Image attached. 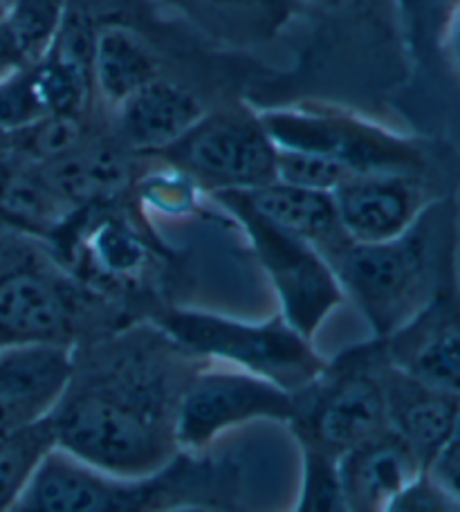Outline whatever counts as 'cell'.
<instances>
[{
    "label": "cell",
    "instance_id": "15",
    "mask_svg": "<svg viewBox=\"0 0 460 512\" xmlns=\"http://www.w3.org/2000/svg\"><path fill=\"white\" fill-rule=\"evenodd\" d=\"M384 391L391 432L409 447L422 470H431L454 432L460 398L411 378L391 360L384 369Z\"/></svg>",
    "mask_w": 460,
    "mask_h": 512
},
{
    "label": "cell",
    "instance_id": "5",
    "mask_svg": "<svg viewBox=\"0 0 460 512\" xmlns=\"http://www.w3.org/2000/svg\"><path fill=\"white\" fill-rule=\"evenodd\" d=\"M133 322L124 304L79 279L52 252L0 279V349L72 351Z\"/></svg>",
    "mask_w": 460,
    "mask_h": 512
},
{
    "label": "cell",
    "instance_id": "10",
    "mask_svg": "<svg viewBox=\"0 0 460 512\" xmlns=\"http://www.w3.org/2000/svg\"><path fill=\"white\" fill-rule=\"evenodd\" d=\"M292 393L225 364H207L184 391L178 411L180 452L200 454L225 432L272 420L288 425Z\"/></svg>",
    "mask_w": 460,
    "mask_h": 512
},
{
    "label": "cell",
    "instance_id": "9",
    "mask_svg": "<svg viewBox=\"0 0 460 512\" xmlns=\"http://www.w3.org/2000/svg\"><path fill=\"white\" fill-rule=\"evenodd\" d=\"M160 158L209 194L276 182V146L256 113H207Z\"/></svg>",
    "mask_w": 460,
    "mask_h": 512
},
{
    "label": "cell",
    "instance_id": "21",
    "mask_svg": "<svg viewBox=\"0 0 460 512\" xmlns=\"http://www.w3.org/2000/svg\"><path fill=\"white\" fill-rule=\"evenodd\" d=\"M214 32L268 36L288 21L294 0H167Z\"/></svg>",
    "mask_w": 460,
    "mask_h": 512
},
{
    "label": "cell",
    "instance_id": "23",
    "mask_svg": "<svg viewBox=\"0 0 460 512\" xmlns=\"http://www.w3.org/2000/svg\"><path fill=\"white\" fill-rule=\"evenodd\" d=\"M54 445L57 443H54L48 418L0 443V512H7L14 506L43 456Z\"/></svg>",
    "mask_w": 460,
    "mask_h": 512
},
{
    "label": "cell",
    "instance_id": "13",
    "mask_svg": "<svg viewBox=\"0 0 460 512\" xmlns=\"http://www.w3.org/2000/svg\"><path fill=\"white\" fill-rule=\"evenodd\" d=\"M70 376V351L59 346L0 349V443L52 414Z\"/></svg>",
    "mask_w": 460,
    "mask_h": 512
},
{
    "label": "cell",
    "instance_id": "6",
    "mask_svg": "<svg viewBox=\"0 0 460 512\" xmlns=\"http://www.w3.org/2000/svg\"><path fill=\"white\" fill-rule=\"evenodd\" d=\"M382 340L360 342L330 358L308 387L292 393L288 427L301 452L342 459L353 447L389 432Z\"/></svg>",
    "mask_w": 460,
    "mask_h": 512
},
{
    "label": "cell",
    "instance_id": "8",
    "mask_svg": "<svg viewBox=\"0 0 460 512\" xmlns=\"http://www.w3.org/2000/svg\"><path fill=\"white\" fill-rule=\"evenodd\" d=\"M209 196L247 236L256 261L276 292L285 322L303 337L315 340L330 313L346 301L328 261L306 241L256 214L243 191H216Z\"/></svg>",
    "mask_w": 460,
    "mask_h": 512
},
{
    "label": "cell",
    "instance_id": "18",
    "mask_svg": "<svg viewBox=\"0 0 460 512\" xmlns=\"http://www.w3.org/2000/svg\"><path fill=\"white\" fill-rule=\"evenodd\" d=\"M243 196L256 214L312 245L326 261L351 243L339 223L333 194L283 185L276 180L265 187L243 191Z\"/></svg>",
    "mask_w": 460,
    "mask_h": 512
},
{
    "label": "cell",
    "instance_id": "14",
    "mask_svg": "<svg viewBox=\"0 0 460 512\" xmlns=\"http://www.w3.org/2000/svg\"><path fill=\"white\" fill-rule=\"evenodd\" d=\"M115 140L133 155H160L205 120V104L189 88L162 75L115 111Z\"/></svg>",
    "mask_w": 460,
    "mask_h": 512
},
{
    "label": "cell",
    "instance_id": "4",
    "mask_svg": "<svg viewBox=\"0 0 460 512\" xmlns=\"http://www.w3.org/2000/svg\"><path fill=\"white\" fill-rule=\"evenodd\" d=\"M276 149L315 153L357 173L460 171L458 146L404 135L335 106L288 104L256 113Z\"/></svg>",
    "mask_w": 460,
    "mask_h": 512
},
{
    "label": "cell",
    "instance_id": "31",
    "mask_svg": "<svg viewBox=\"0 0 460 512\" xmlns=\"http://www.w3.org/2000/svg\"><path fill=\"white\" fill-rule=\"evenodd\" d=\"M23 66H27V59L23 57L21 48H18L14 34L5 25L3 16H0V79L9 77Z\"/></svg>",
    "mask_w": 460,
    "mask_h": 512
},
{
    "label": "cell",
    "instance_id": "1",
    "mask_svg": "<svg viewBox=\"0 0 460 512\" xmlns=\"http://www.w3.org/2000/svg\"><path fill=\"white\" fill-rule=\"evenodd\" d=\"M211 364L153 319L70 351V376L48 423L59 450L99 470L144 477L176 459L184 391Z\"/></svg>",
    "mask_w": 460,
    "mask_h": 512
},
{
    "label": "cell",
    "instance_id": "20",
    "mask_svg": "<svg viewBox=\"0 0 460 512\" xmlns=\"http://www.w3.org/2000/svg\"><path fill=\"white\" fill-rule=\"evenodd\" d=\"M75 214L50 187L39 164L7 155L0 169V216L50 243Z\"/></svg>",
    "mask_w": 460,
    "mask_h": 512
},
{
    "label": "cell",
    "instance_id": "36",
    "mask_svg": "<svg viewBox=\"0 0 460 512\" xmlns=\"http://www.w3.org/2000/svg\"><path fill=\"white\" fill-rule=\"evenodd\" d=\"M218 512H241V508H229V510H218ZM292 512H306V506H303L301 499L297 501V506H294Z\"/></svg>",
    "mask_w": 460,
    "mask_h": 512
},
{
    "label": "cell",
    "instance_id": "12",
    "mask_svg": "<svg viewBox=\"0 0 460 512\" xmlns=\"http://www.w3.org/2000/svg\"><path fill=\"white\" fill-rule=\"evenodd\" d=\"M382 344L400 371L460 398V279Z\"/></svg>",
    "mask_w": 460,
    "mask_h": 512
},
{
    "label": "cell",
    "instance_id": "37",
    "mask_svg": "<svg viewBox=\"0 0 460 512\" xmlns=\"http://www.w3.org/2000/svg\"><path fill=\"white\" fill-rule=\"evenodd\" d=\"M5 5H7V0H0V16H3V12H5Z\"/></svg>",
    "mask_w": 460,
    "mask_h": 512
},
{
    "label": "cell",
    "instance_id": "33",
    "mask_svg": "<svg viewBox=\"0 0 460 512\" xmlns=\"http://www.w3.org/2000/svg\"><path fill=\"white\" fill-rule=\"evenodd\" d=\"M445 57H447V63H452V66L460 72V7H458L452 25H449L447 43H445Z\"/></svg>",
    "mask_w": 460,
    "mask_h": 512
},
{
    "label": "cell",
    "instance_id": "19",
    "mask_svg": "<svg viewBox=\"0 0 460 512\" xmlns=\"http://www.w3.org/2000/svg\"><path fill=\"white\" fill-rule=\"evenodd\" d=\"M90 70L92 93L115 111L133 93L160 77V61L151 45L131 27L106 23L95 32Z\"/></svg>",
    "mask_w": 460,
    "mask_h": 512
},
{
    "label": "cell",
    "instance_id": "25",
    "mask_svg": "<svg viewBox=\"0 0 460 512\" xmlns=\"http://www.w3.org/2000/svg\"><path fill=\"white\" fill-rule=\"evenodd\" d=\"M48 115L34 63H27L9 77L0 79V133L5 137L12 140L16 133L34 126Z\"/></svg>",
    "mask_w": 460,
    "mask_h": 512
},
{
    "label": "cell",
    "instance_id": "2",
    "mask_svg": "<svg viewBox=\"0 0 460 512\" xmlns=\"http://www.w3.org/2000/svg\"><path fill=\"white\" fill-rule=\"evenodd\" d=\"M241 495V465L207 452H180L158 472L122 477L54 445L7 512H218L241 508Z\"/></svg>",
    "mask_w": 460,
    "mask_h": 512
},
{
    "label": "cell",
    "instance_id": "3",
    "mask_svg": "<svg viewBox=\"0 0 460 512\" xmlns=\"http://www.w3.org/2000/svg\"><path fill=\"white\" fill-rule=\"evenodd\" d=\"M460 205H431L407 232L382 243H348L328 265L346 299L360 310L371 337L400 331L438 292L460 279Z\"/></svg>",
    "mask_w": 460,
    "mask_h": 512
},
{
    "label": "cell",
    "instance_id": "26",
    "mask_svg": "<svg viewBox=\"0 0 460 512\" xmlns=\"http://www.w3.org/2000/svg\"><path fill=\"white\" fill-rule=\"evenodd\" d=\"M353 176L357 173L348 171L335 160L321 158V155L276 149V180L283 185L333 194L337 187H342Z\"/></svg>",
    "mask_w": 460,
    "mask_h": 512
},
{
    "label": "cell",
    "instance_id": "17",
    "mask_svg": "<svg viewBox=\"0 0 460 512\" xmlns=\"http://www.w3.org/2000/svg\"><path fill=\"white\" fill-rule=\"evenodd\" d=\"M422 468L391 429L335 461L337 488L348 512H382Z\"/></svg>",
    "mask_w": 460,
    "mask_h": 512
},
{
    "label": "cell",
    "instance_id": "11",
    "mask_svg": "<svg viewBox=\"0 0 460 512\" xmlns=\"http://www.w3.org/2000/svg\"><path fill=\"white\" fill-rule=\"evenodd\" d=\"M460 194V171L362 173L333 191L339 223L353 243L391 241L431 205Z\"/></svg>",
    "mask_w": 460,
    "mask_h": 512
},
{
    "label": "cell",
    "instance_id": "16",
    "mask_svg": "<svg viewBox=\"0 0 460 512\" xmlns=\"http://www.w3.org/2000/svg\"><path fill=\"white\" fill-rule=\"evenodd\" d=\"M57 196L75 212L117 203L135 182L133 153L115 137H88L79 149L39 164Z\"/></svg>",
    "mask_w": 460,
    "mask_h": 512
},
{
    "label": "cell",
    "instance_id": "27",
    "mask_svg": "<svg viewBox=\"0 0 460 512\" xmlns=\"http://www.w3.org/2000/svg\"><path fill=\"white\" fill-rule=\"evenodd\" d=\"M382 512H460V501L431 470H420Z\"/></svg>",
    "mask_w": 460,
    "mask_h": 512
},
{
    "label": "cell",
    "instance_id": "30",
    "mask_svg": "<svg viewBox=\"0 0 460 512\" xmlns=\"http://www.w3.org/2000/svg\"><path fill=\"white\" fill-rule=\"evenodd\" d=\"M52 252L50 243L0 216V279Z\"/></svg>",
    "mask_w": 460,
    "mask_h": 512
},
{
    "label": "cell",
    "instance_id": "34",
    "mask_svg": "<svg viewBox=\"0 0 460 512\" xmlns=\"http://www.w3.org/2000/svg\"><path fill=\"white\" fill-rule=\"evenodd\" d=\"M431 472H434L460 501V468H431Z\"/></svg>",
    "mask_w": 460,
    "mask_h": 512
},
{
    "label": "cell",
    "instance_id": "32",
    "mask_svg": "<svg viewBox=\"0 0 460 512\" xmlns=\"http://www.w3.org/2000/svg\"><path fill=\"white\" fill-rule=\"evenodd\" d=\"M434 468H460V414L454 425V432L449 436V443L434 463Z\"/></svg>",
    "mask_w": 460,
    "mask_h": 512
},
{
    "label": "cell",
    "instance_id": "22",
    "mask_svg": "<svg viewBox=\"0 0 460 512\" xmlns=\"http://www.w3.org/2000/svg\"><path fill=\"white\" fill-rule=\"evenodd\" d=\"M460 0H395L404 50L416 66L429 72L445 68L447 32Z\"/></svg>",
    "mask_w": 460,
    "mask_h": 512
},
{
    "label": "cell",
    "instance_id": "7",
    "mask_svg": "<svg viewBox=\"0 0 460 512\" xmlns=\"http://www.w3.org/2000/svg\"><path fill=\"white\" fill-rule=\"evenodd\" d=\"M149 319L200 358L252 373L288 393L308 387L328 364L312 340L294 331L281 313L247 322L198 308L164 306Z\"/></svg>",
    "mask_w": 460,
    "mask_h": 512
},
{
    "label": "cell",
    "instance_id": "29",
    "mask_svg": "<svg viewBox=\"0 0 460 512\" xmlns=\"http://www.w3.org/2000/svg\"><path fill=\"white\" fill-rule=\"evenodd\" d=\"M137 185H140V194L146 203L169 214L189 212L196 203V191L200 189L196 182L173 167H169V173L144 176Z\"/></svg>",
    "mask_w": 460,
    "mask_h": 512
},
{
    "label": "cell",
    "instance_id": "28",
    "mask_svg": "<svg viewBox=\"0 0 460 512\" xmlns=\"http://www.w3.org/2000/svg\"><path fill=\"white\" fill-rule=\"evenodd\" d=\"M303 456V483L301 501L306 512H348L337 488L335 463L324 456L301 452Z\"/></svg>",
    "mask_w": 460,
    "mask_h": 512
},
{
    "label": "cell",
    "instance_id": "24",
    "mask_svg": "<svg viewBox=\"0 0 460 512\" xmlns=\"http://www.w3.org/2000/svg\"><path fill=\"white\" fill-rule=\"evenodd\" d=\"M68 0H7L3 21L27 63H36L57 36Z\"/></svg>",
    "mask_w": 460,
    "mask_h": 512
},
{
    "label": "cell",
    "instance_id": "35",
    "mask_svg": "<svg viewBox=\"0 0 460 512\" xmlns=\"http://www.w3.org/2000/svg\"><path fill=\"white\" fill-rule=\"evenodd\" d=\"M301 3H310V5H317V7H326V9H339V7L353 5V3H355V0H301Z\"/></svg>",
    "mask_w": 460,
    "mask_h": 512
}]
</instances>
